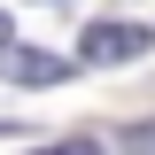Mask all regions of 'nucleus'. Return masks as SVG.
Returning a JSON list of instances; mask_svg holds the SVG:
<instances>
[{"instance_id": "4", "label": "nucleus", "mask_w": 155, "mask_h": 155, "mask_svg": "<svg viewBox=\"0 0 155 155\" xmlns=\"http://www.w3.org/2000/svg\"><path fill=\"white\" fill-rule=\"evenodd\" d=\"M124 147H132V155H155V124H132V132H124Z\"/></svg>"}, {"instance_id": "3", "label": "nucleus", "mask_w": 155, "mask_h": 155, "mask_svg": "<svg viewBox=\"0 0 155 155\" xmlns=\"http://www.w3.org/2000/svg\"><path fill=\"white\" fill-rule=\"evenodd\" d=\"M31 155H101V140H54V147H31Z\"/></svg>"}, {"instance_id": "2", "label": "nucleus", "mask_w": 155, "mask_h": 155, "mask_svg": "<svg viewBox=\"0 0 155 155\" xmlns=\"http://www.w3.org/2000/svg\"><path fill=\"white\" fill-rule=\"evenodd\" d=\"M70 70H78V62L47 54V47H16V54H8V78H16V85H62Z\"/></svg>"}, {"instance_id": "1", "label": "nucleus", "mask_w": 155, "mask_h": 155, "mask_svg": "<svg viewBox=\"0 0 155 155\" xmlns=\"http://www.w3.org/2000/svg\"><path fill=\"white\" fill-rule=\"evenodd\" d=\"M147 47H155L147 23H85V39H78L85 62H140Z\"/></svg>"}, {"instance_id": "5", "label": "nucleus", "mask_w": 155, "mask_h": 155, "mask_svg": "<svg viewBox=\"0 0 155 155\" xmlns=\"http://www.w3.org/2000/svg\"><path fill=\"white\" fill-rule=\"evenodd\" d=\"M0 47H8V16H0Z\"/></svg>"}]
</instances>
